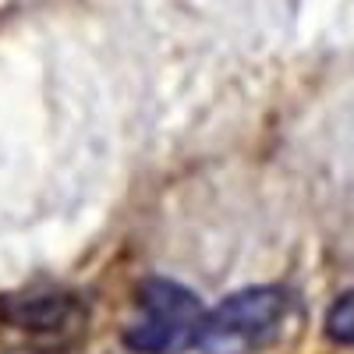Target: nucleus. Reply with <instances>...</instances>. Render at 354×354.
<instances>
[{"label": "nucleus", "instance_id": "nucleus-1", "mask_svg": "<svg viewBox=\"0 0 354 354\" xmlns=\"http://www.w3.org/2000/svg\"><path fill=\"white\" fill-rule=\"evenodd\" d=\"M287 290L248 287L223 298L209 315H202L195 344L205 354H255L273 344L287 319Z\"/></svg>", "mask_w": 354, "mask_h": 354}, {"label": "nucleus", "instance_id": "nucleus-2", "mask_svg": "<svg viewBox=\"0 0 354 354\" xmlns=\"http://www.w3.org/2000/svg\"><path fill=\"white\" fill-rule=\"evenodd\" d=\"M138 315L124 333L128 347L138 354H181L185 347L195 344L198 326H202V301L195 294L177 283L153 277L138 287Z\"/></svg>", "mask_w": 354, "mask_h": 354}, {"label": "nucleus", "instance_id": "nucleus-3", "mask_svg": "<svg viewBox=\"0 0 354 354\" xmlns=\"http://www.w3.org/2000/svg\"><path fill=\"white\" fill-rule=\"evenodd\" d=\"M11 326L36 333V337H68L82 330L85 308L71 294H25V298H4L0 305Z\"/></svg>", "mask_w": 354, "mask_h": 354}, {"label": "nucleus", "instance_id": "nucleus-4", "mask_svg": "<svg viewBox=\"0 0 354 354\" xmlns=\"http://www.w3.org/2000/svg\"><path fill=\"white\" fill-rule=\"evenodd\" d=\"M326 337L333 344L354 347V290L340 294V298L330 305V312H326Z\"/></svg>", "mask_w": 354, "mask_h": 354}]
</instances>
